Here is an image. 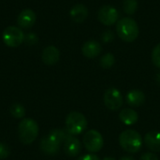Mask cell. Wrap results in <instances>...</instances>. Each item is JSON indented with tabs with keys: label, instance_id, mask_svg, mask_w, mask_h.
Returning <instances> with one entry per match:
<instances>
[{
	"label": "cell",
	"instance_id": "1",
	"mask_svg": "<svg viewBox=\"0 0 160 160\" xmlns=\"http://www.w3.org/2000/svg\"><path fill=\"white\" fill-rule=\"evenodd\" d=\"M119 143L127 153L136 154L142 147V138L141 134L134 129H126L119 136Z\"/></svg>",
	"mask_w": 160,
	"mask_h": 160
},
{
	"label": "cell",
	"instance_id": "2",
	"mask_svg": "<svg viewBox=\"0 0 160 160\" xmlns=\"http://www.w3.org/2000/svg\"><path fill=\"white\" fill-rule=\"evenodd\" d=\"M116 33L122 40L126 42H132L139 36L138 23L134 19L130 17H125L117 22Z\"/></svg>",
	"mask_w": 160,
	"mask_h": 160
},
{
	"label": "cell",
	"instance_id": "3",
	"mask_svg": "<svg viewBox=\"0 0 160 160\" xmlns=\"http://www.w3.org/2000/svg\"><path fill=\"white\" fill-rule=\"evenodd\" d=\"M19 139L22 143L27 145L35 142L38 135V123L30 118L22 120L18 127Z\"/></svg>",
	"mask_w": 160,
	"mask_h": 160
},
{
	"label": "cell",
	"instance_id": "4",
	"mask_svg": "<svg viewBox=\"0 0 160 160\" xmlns=\"http://www.w3.org/2000/svg\"><path fill=\"white\" fill-rule=\"evenodd\" d=\"M87 128V119L79 112H71L66 118V130L69 135H80Z\"/></svg>",
	"mask_w": 160,
	"mask_h": 160
},
{
	"label": "cell",
	"instance_id": "5",
	"mask_svg": "<svg viewBox=\"0 0 160 160\" xmlns=\"http://www.w3.org/2000/svg\"><path fill=\"white\" fill-rule=\"evenodd\" d=\"M82 143L88 152L98 153L102 149L104 145V140L102 135L98 130L91 129L85 132V134L83 135Z\"/></svg>",
	"mask_w": 160,
	"mask_h": 160
},
{
	"label": "cell",
	"instance_id": "6",
	"mask_svg": "<svg viewBox=\"0 0 160 160\" xmlns=\"http://www.w3.org/2000/svg\"><path fill=\"white\" fill-rule=\"evenodd\" d=\"M24 39V35L19 27L8 26L3 32V40L8 47L15 48L22 44Z\"/></svg>",
	"mask_w": 160,
	"mask_h": 160
},
{
	"label": "cell",
	"instance_id": "7",
	"mask_svg": "<svg viewBox=\"0 0 160 160\" xmlns=\"http://www.w3.org/2000/svg\"><path fill=\"white\" fill-rule=\"evenodd\" d=\"M104 103L105 106L111 111L119 110L124 104V99L121 92L114 87L108 88L104 93Z\"/></svg>",
	"mask_w": 160,
	"mask_h": 160
},
{
	"label": "cell",
	"instance_id": "8",
	"mask_svg": "<svg viewBox=\"0 0 160 160\" xmlns=\"http://www.w3.org/2000/svg\"><path fill=\"white\" fill-rule=\"evenodd\" d=\"M98 18L101 23L110 26L118 22L119 12L112 6L105 5L99 8L98 12Z\"/></svg>",
	"mask_w": 160,
	"mask_h": 160
},
{
	"label": "cell",
	"instance_id": "9",
	"mask_svg": "<svg viewBox=\"0 0 160 160\" xmlns=\"http://www.w3.org/2000/svg\"><path fill=\"white\" fill-rule=\"evenodd\" d=\"M64 151L65 154L70 158L77 157L82 151L81 142L77 138L68 134L64 142Z\"/></svg>",
	"mask_w": 160,
	"mask_h": 160
},
{
	"label": "cell",
	"instance_id": "10",
	"mask_svg": "<svg viewBox=\"0 0 160 160\" xmlns=\"http://www.w3.org/2000/svg\"><path fill=\"white\" fill-rule=\"evenodd\" d=\"M36 20H37L36 13L32 9L26 8L21 11V13L19 14L17 18V23L21 28L29 29L35 24Z\"/></svg>",
	"mask_w": 160,
	"mask_h": 160
},
{
	"label": "cell",
	"instance_id": "11",
	"mask_svg": "<svg viewBox=\"0 0 160 160\" xmlns=\"http://www.w3.org/2000/svg\"><path fill=\"white\" fill-rule=\"evenodd\" d=\"M102 51V47L99 42L96 40H88L82 47V54L87 58L98 57Z\"/></svg>",
	"mask_w": 160,
	"mask_h": 160
},
{
	"label": "cell",
	"instance_id": "12",
	"mask_svg": "<svg viewBox=\"0 0 160 160\" xmlns=\"http://www.w3.org/2000/svg\"><path fill=\"white\" fill-rule=\"evenodd\" d=\"M143 142L146 147L152 152H160V132L151 130L144 136Z\"/></svg>",
	"mask_w": 160,
	"mask_h": 160
},
{
	"label": "cell",
	"instance_id": "13",
	"mask_svg": "<svg viewBox=\"0 0 160 160\" xmlns=\"http://www.w3.org/2000/svg\"><path fill=\"white\" fill-rule=\"evenodd\" d=\"M60 57L59 50L54 46H48L46 47L42 52V61L47 66H52L55 65Z\"/></svg>",
	"mask_w": 160,
	"mask_h": 160
},
{
	"label": "cell",
	"instance_id": "14",
	"mask_svg": "<svg viewBox=\"0 0 160 160\" xmlns=\"http://www.w3.org/2000/svg\"><path fill=\"white\" fill-rule=\"evenodd\" d=\"M126 100L130 107H139L145 102V95L142 91L134 89L127 94Z\"/></svg>",
	"mask_w": 160,
	"mask_h": 160
},
{
	"label": "cell",
	"instance_id": "15",
	"mask_svg": "<svg viewBox=\"0 0 160 160\" xmlns=\"http://www.w3.org/2000/svg\"><path fill=\"white\" fill-rule=\"evenodd\" d=\"M70 18L75 22H82L88 16V9L82 4H77L73 6L69 11Z\"/></svg>",
	"mask_w": 160,
	"mask_h": 160
},
{
	"label": "cell",
	"instance_id": "16",
	"mask_svg": "<svg viewBox=\"0 0 160 160\" xmlns=\"http://www.w3.org/2000/svg\"><path fill=\"white\" fill-rule=\"evenodd\" d=\"M40 149L41 151L49 156H54L59 152L60 144L52 141L51 138L46 136L40 141Z\"/></svg>",
	"mask_w": 160,
	"mask_h": 160
},
{
	"label": "cell",
	"instance_id": "17",
	"mask_svg": "<svg viewBox=\"0 0 160 160\" xmlns=\"http://www.w3.org/2000/svg\"><path fill=\"white\" fill-rule=\"evenodd\" d=\"M119 118L120 120L127 126H132L135 125L138 120H139V115L138 112L130 108H126L123 109L120 113H119Z\"/></svg>",
	"mask_w": 160,
	"mask_h": 160
},
{
	"label": "cell",
	"instance_id": "18",
	"mask_svg": "<svg viewBox=\"0 0 160 160\" xmlns=\"http://www.w3.org/2000/svg\"><path fill=\"white\" fill-rule=\"evenodd\" d=\"M68 134H67L64 130L62 129H52L49 132L48 137L51 138L52 141L57 142L58 144H61L62 142H65L66 138L68 137Z\"/></svg>",
	"mask_w": 160,
	"mask_h": 160
},
{
	"label": "cell",
	"instance_id": "19",
	"mask_svg": "<svg viewBox=\"0 0 160 160\" xmlns=\"http://www.w3.org/2000/svg\"><path fill=\"white\" fill-rule=\"evenodd\" d=\"M123 9L126 14L133 15L138 9L137 0H123Z\"/></svg>",
	"mask_w": 160,
	"mask_h": 160
},
{
	"label": "cell",
	"instance_id": "20",
	"mask_svg": "<svg viewBox=\"0 0 160 160\" xmlns=\"http://www.w3.org/2000/svg\"><path fill=\"white\" fill-rule=\"evenodd\" d=\"M114 63H115V57L112 53H110V52L102 55L100 60H99L100 66L105 69L111 68L114 65Z\"/></svg>",
	"mask_w": 160,
	"mask_h": 160
},
{
	"label": "cell",
	"instance_id": "21",
	"mask_svg": "<svg viewBox=\"0 0 160 160\" xmlns=\"http://www.w3.org/2000/svg\"><path fill=\"white\" fill-rule=\"evenodd\" d=\"M9 111H10L11 115L15 118H18V119L22 118L25 114V110H24L23 106L19 104V103H15V104L11 105Z\"/></svg>",
	"mask_w": 160,
	"mask_h": 160
},
{
	"label": "cell",
	"instance_id": "22",
	"mask_svg": "<svg viewBox=\"0 0 160 160\" xmlns=\"http://www.w3.org/2000/svg\"><path fill=\"white\" fill-rule=\"evenodd\" d=\"M152 61L156 67L160 68V43H158L152 52Z\"/></svg>",
	"mask_w": 160,
	"mask_h": 160
},
{
	"label": "cell",
	"instance_id": "23",
	"mask_svg": "<svg viewBox=\"0 0 160 160\" xmlns=\"http://www.w3.org/2000/svg\"><path fill=\"white\" fill-rule=\"evenodd\" d=\"M23 41L27 44V45H35L38 43V38L36 34L34 33H29L27 35L24 36V39Z\"/></svg>",
	"mask_w": 160,
	"mask_h": 160
},
{
	"label": "cell",
	"instance_id": "24",
	"mask_svg": "<svg viewBox=\"0 0 160 160\" xmlns=\"http://www.w3.org/2000/svg\"><path fill=\"white\" fill-rule=\"evenodd\" d=\"M9 148L7 144L0 142V160L5 159L9 156Z\"/></svg>",
	"mask_w": 160,
	"mask_h": 160
},
{
	"label": "cell",
	"instance_id": "25",
	"mask_svg": "<svg viewBox=\"0 0 160 160\" xmlns=\"http://www.w3.org/2000/svg\"><path fill=\"white\" fill-rule=\"evenodd\" d=\"M113 37H114L113 33L111 30H107L102 34V40L104 42H110L113 39Z\"/></svg>",
	"mask_w": 160,
	"mask_h": 160
},
{
	"label": "cell",
	"instance_id": "26",
	"mask_svg": "<svg viewBox=\"0 0 160 160\" xmlns=\"http://www.w3.org/2000/svg\"><path fill=\"white\" fill-rule=\"evenodd\" d=\"M140 160H158V158L153 153H145L141 157Z\"/></svg>",
	"mask_w": 160,
	"mask_h": 160
},
{
	"label": "cell",
	"instance_id": "27",
	"mask_svg": "<svg viewBox=\"0 0 160 160\" xmlns=\"http://www.w3.org/2000/svg\"><path fill=\"white\" fill-rule=\"evenodd\" d=\"M77 160H100L99 158L94 154H86L82 157H80Z\"/></svg>",
	"mask_w": 160,
	"mask_h": 160
},
{
	"label": "cell",
	"instance_id": "28",
	"mask_svg": "<svg viewBox=\"0 0 160 160\" xmlns=\"http://www.w3.org/2000/svg\"><path fill=\"white\" fill-rule=\"evenodd\" d=\"M120 160H135V158L130 156H125V157H122Z\"/></svg>",
	"mask_w": 160,
	"mask_h": 160
},
{
	"label": "cell",
	"instance_id": "29",
	"mask_svg": "<svg viewBox=\"0 0 160 160\" xmlns=\"http://www.w3.org/2000/svg\"><path fill=\"white\" fill-rule=\"evenodd\" d=\"M156 79H157V82H158V84H160V71L158 72V74H157V78H156Z\"/></svg>",
	"mask_w": 160,
	"mask_h": 160
},
{
	"label": "cell",
	"instance_id": "30",
	"mask_svg": "<svg viewBox=\"0 0 160 160\" xmlns=\"http://www.w3.org/2000/svg\"><path fill=\"white\" fill-rule=\"evenodd\" d=\"M103 160H116L114 158H111V157H107V158H105Z\"/></svg>",
	"mask_w": 160,
	"mask_h": 160
}]
</instances>
